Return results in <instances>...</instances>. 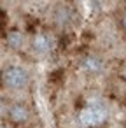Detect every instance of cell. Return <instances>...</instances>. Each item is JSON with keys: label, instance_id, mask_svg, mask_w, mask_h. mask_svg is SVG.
I'll use <instances>...</instances> for the list:
<instances>
[{"label": "cell", "instance_id": "3957f363", "mask_svg": "<svg viewBox=\"0 0 126 128\" xmlns=\"http://www.w3.org/2000/svg\"><path fill=\"white\" fill-rule=\"evenodd\" d=\"M84 68L89 72H100L102 70V62L96 58H86L84 60Z\"/></svg>", "mask_w": 126, "mask_h": 128}, {"label": "cell", "instance_id": "277c9868", "mask_svg": "<svg viewBox=\"0 0 126 128\" xmlns=\"http://www.w3.org/2000/svg\"><path fill=\"white\" fill-rule=\"evenodd\" d=\"M11 118L14 121H25L26 119V110L21 105H14V107H11Z\"/></svg>", "mask_w": 126, "mask_h": 128}, {"label": "cell", "instance_id": "6da1fadb", "mask_svg": "<svg viewBox=\"0 0 126 128\" xmlns=\"http://www.w3.org/2000/svg\"><path fill=\"white\" fill-rule=\"evenodd\" d=\"M105 118H107L105 107H103L98 100L91 102V105L86 107V109L81 112V116H79V119H81V123H82L84 126H98V124H102V123L105 121Z\"/></svg>", "mask_w": 126, "mask_h": 128}, {"label": "cell", "instance_id": "8992f818", "mask_svg": "<svg viewBox=\"0 0 126 128\" xmlns=\"http://www.w3.org/2000/svg\"><path fill=\"white\" fill-rule=\"evenodd\" d=\"M9 44H12V46H16V48H19V46H21V35H19L18 32L9 34Z\"/></svg>", "mask_w": 126, "mask_h": 128}, {"label": "cell", "instance_id": "52a82bcc", "mask_svg": "<svg viewBox=\"0 0 126 128\" xmlns=\"http://www.w3.org/2000/svg\"><path fill=\"white\" fill-rule=\"evenodd\" d=\"M124 25H126V20H124Z\"/></svg>", "mask_w": 126, "mask_h": 128}, {"label": "cell", "instance_id": "5b68a950", "mask_svg": "<svg viewBox=\"0 0 126 128\" xmlns=\"http://www.w3.org/2000/svg\"><path fill=\"white\" fill-rule=\"evenodd\" d=\"M35 49L40 51V53H46L49 49V40L46 35H37L35 37Z\"/></svg>", "mask_w": 126, "mask_h": 128}, {"label": "cell", "instance_id": "7a4b0ae2", "mask_svg": "<svg viewBox=\"0 0 126 128\" xmlns=\"http://www.w3.org/2000/svg\"><path fill=\"white\" fill-rule=\"evenodd\" d=\"M4 79L5 82L11 86V88H21L26 84L28 81V76L23 68H18V67H12V68H7L5 74H4Z\"/></svg>", "mask_w": 126, "mask_h": 128}]
</instances>
